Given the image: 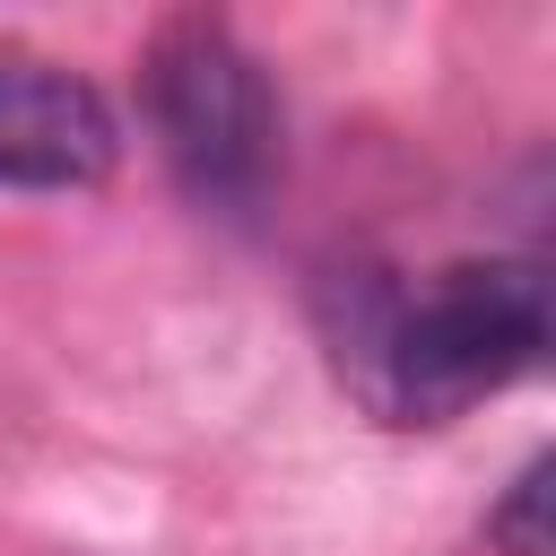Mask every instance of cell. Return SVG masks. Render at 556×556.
<instances>
[{
  "mask_svg": "<svg viewBox=\"0 0 556 556\" xmlns=\"http://www.w3.org/2000/svg\"><path fill=\"white\" fill-rule=\"evenodd\" d=\"M356 348L374 365L365 391L391 417L443 426L547 356V269L539 261H452L417 295L374 304Z\"/></svg>",
  "mask_w": 556,
  "mask_h": 556,
  "instance_id": "6da1fadb",
  "label": "cell"
},
{
  "mask_svg": "<svg viewBox=\"0 0 556 556\" xmlns=\"http://www.w3.org/2000/svg\"><path fill=\"white\" fill-rule=\"evenodd\" d=\"M139 104L191 200H208V208L261 200V182L278 165V104H269L261 61L226 26H208V17L165 26L139 70Z\"/></svg>",
  "mask_w": 556,
  "mask_h": 556,
  "instance_id": "7a4b0ae2",
  "label": "cell"
},
{
  "mask_svg": "<svg viewBox=\"0 0 556 556\" xmlns=\"http://www.w3.org/2000/svg\"><path fill=\"white\" fill-rule=\"evenodd\" d=\"M122 156L113 104L70 78L61 61H17L0 52V182L17 191H78L104 182Z\"/></svg>",
  "mask_w": 556,
  "mask_h": 556,
  "instance_id": "3957f363",
  "label": "cell"
},
{
  "mask_svg": "<svg viewBox=\"0 0 556 556\" xmlns=\"http://www.w3.org/2000/svg\"><path fill=\"white\" fill-rule=\"evenodd\" d=\"M547 478H556V460L539 452V460L504 486V504L486 513V539H495L504 556H556V539H547Z\"/></svg>",
  "mask_w": 556,
  "mask_h": 556,
  "instance_id": "277c9868",
  "label": "cell"
}]
</instances>
